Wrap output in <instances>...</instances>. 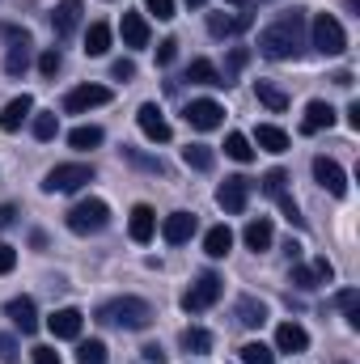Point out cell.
Returning <instances> with one entry per match:
<instances>
[{
  "label": "cell",
  "mask_w": 360,
  "mask_h": 364,
  "mask_svg": "<svg viewBox=\"0 0 360 364\" xmlns=\"http://www.w3.org/2000/svg\"><path fill=\"white\" fill-rule=\"evenodd\" d=\"M301 47H305V13H301V9L284 13L275 26H268V30L259 34V51H263L268 60H297Z\"/></svg>",
  "instance_id": "1"
},
{
  "label": "cell",
  "mask_w": 360,
  "mask_h": 364,
  "mask_svg": "<svg viewBox=\"0 0 360 364\" xmlns=\"http://www.w3.org/2000/svg\"><path fill=\"white\" fill-rule=\"evenodd\" d=\"M153 305L140 301V296H115L97 309V322L102 326H119V331H149L153 326Z\"/></svg>",
  "instance_id": "2"
},
{
  "label": "cell",
  "mask_w": 360,
  "mask_h": 364,
  "mask_svg": "<svg viewBox=\"0 0 360 364\" xmlns=\"http://www.w3.org/2000/svg\"><path fill=\"white\" fill-rule=\"evenodd\" d=\"M106 225H110V208H106L102 199H81V203H73V208H68V229H73L77 237L102 233Z\"/></svg>",
  "instance_id": "3"
},
{
  "label": "cell",
  "mask_w": 360,
  "mask_h": 364,
  "mask_svg": "<svg viewBox=\"0 0 360 364\" xmlns=\"http://www.w3.org/2000/svg\"><path fill=\"white\" fill-rule=\"evenodd\" d=\"M221 292H225V279L216 272H203L186 292H182V309H186V314H203V309H212V305L221 301Z\"/></svg>",
  "instance_id": "4"
},
{
  "label": "cell",
  "mask_w": 360,
  "mask_h": 364,
  "mask_svg": "<svg viewBox=\"0 0 360 364\" xmlns=\"http://www.w3.org/2000/svg\"><path fill=\"white\" fill-rule=\"evenodd\" d=\"M85 182H93V166H85V161H68V166L47 170L43 191H47V195H68V191H81Z\"/></svg>",
  "instance_id": "5"
},
{
  "label": "cell",
  "mask_w": 360,
  "mask_h": 364,
  "mask_svg": "<svg viewBox=\"0 0 360 364\" xmlns=\"http://www.w3.org/2000/svg\"><path fill=\"white\" fill-rule=\"evenodd\" d=\"M309 38H314V47H318L322 55H344V51H348V34H344V26H339L331 13H318V17L309 21Z\"/></svg>",
  "instance_id": "6"
},
{
  "label": "cell",
  "mask_w": 360,
  "mask_h": 364,
  "mask_svg": "<svg viewBox=\"0 0 360 364\" xmlns=\"http://www.w3.org/2000/svg\"><path fill=\"white\" fill-rule=\"evenodd\" d=\"M250 186H255L250 178L233 174V178H225L221 186H216V203H221L229 216H242V212H246V203H250Z\"/></svg>",
  "instance_id": "7"
},
{
  "label": "cell",
  "mask_w": 360,
  "mask_h": 364,
  "mask_svg": "<svg viewBox=\"0 0 360 364\" xmlns=\"http://www.w3.org/2000/svg\"><path fill=\"white\" fill-rule=\"evenodd\" d=\"M136 123H140V132H144L153 144H166V140L174 136V127H170V119L162 114V106H157V102H144V106L136 110Z\"/></svg>",
  "instance_id": "8"
},
{
  "label": "cell",
  "mask_w": 360,
  "mask_h": 364,
  "mask_svg": "<svg viewBox=\"0 0 360 364\" xmlns=\"http://www.w3.org/2000/svg\"><path fill=\"white\" fill-rule=\"evenodd\" d=\"M115 93L106 90V85H77V90H68V97H64V110L68 114H90L93 106H106Z\"/></svg>",
  "instance_id": "9"
},
{
  "label": "cell",
  "mask_w": 360,
  "mask_h": 364,
  "mask_svg": "<svg viewBox=\"0 0 360 364\" xmlns=\"http://www.w3.org/2000/svg\"><path fill=\"white\" fill-rule=\"evenodd\" d=\"M186 123H191L195 132H212V127H221V123H225V106H221V102H212V97H199V102H191V106H186Z\"/></svg>",
  "instance_id": "10"
},
{
  "label": "cell",
  "mask_w": 360,
  "mask_h": 364,
  "mask_svg": "<svg viewBox=\"0 0 360 364\" xmlns=\"http://www.w3.org/2000/svg\"><path fill=\"white\" fill-rule=\"evenodd\" d=\"M314 178L322 191H331L335 199H344L348 195V174H344V166L339 161H331V157H314Z\"/></svg>",
  "instance_id": "11"
},
{
  "label": "cell",
  "mask_w": 360,
  "mask_h": 364,
  "mask_svg": "<svg viewBox=\"0 0 360 364\" xmlns=\"http://www.w3.org/2000/svg\"><path fill=\"white\" fill-rule=\"evenodd\" d=\"M4 34L13 38L9 55H4V73H9V77H21V73L30 68V34H26V30H13V26H4Z\"/></svg>",
  "instance_id": "12"
},
{
  "label": "cell",
  "mask_w": 360,
  "mask_h": 364,
  "mask_svg": "<svg viewBox=\"0 0 360 364\" xmlns=\"http://www.w3.org/2000/svg\"><path fill=\"white\" fill-rule=\"evenodd\" d=\"M327 127H335V106L331 102H309L305 119H301V136H318Z\"/></svg>",
  "instance_id": "13"
},
{
  "label": "cell",
  "mask_w": 360,
  "mask_h": 364,
  "mask_svg": "<svg viewBox=\"0 0 360 364\" xmlns=\"http://www.w3.org/2000/svg\"><path fill=\"white\" fill-rule=\"evenodd\" d=\"M4 314L13 318V326H17L21 335H34V331H38V309H34L30 296H13V301L4 305Z\"/></svg>",
  "instance_id": "14"
},
{
  "label": "cell",
  "mask_w": 360,
  "mask_h": 364,
  "mask_svg": "<svg viewBox=\"0 0 360 364\" xmlns=\"http://www.w3.org/2000/svg\"><path fill=\"white\" fill-rule=\"evenodd\" d=\"M81 322H85L81 309L68 305V309H55V314L47 318V331H51L55 339H81Z\"/></svg>",
  "instance_id": "15"
},
{
  "label": "cell",
  "mask_w": 360,
  "mask_h": 364,
  "mask_svg": "<svg viewBox=\"0 0 360 364\" xmlns=\"http://www.w3.org/2000/svg\"><path fill=\"white\" fill-rule=\"evenodd\" d=\"M162 237H166L170 246L191 242V237H195V216H191V212H170V216L162 220Z\"/></svg>",
  "instance_id": "16"
},
{
  "label": "cell",
  "mask_w": 360,
  "mask_h": 364,
  "mask_svg": "<svg viewBox=\"0 0 360 364\" xmlns=\"http://www.w3.org/2000/svg\"><path fill=\"white\" fill-rule=\"evenodd\" d=\"M127 233H132V242H149L153 233H157V212L149 208V203H136L132 208V220H127Z\"/></svg>",
  "instance_id": "17"
},
{
  "label": "cell",
  "mask_w": 360,
  "mask_h": 364,
  "mask_svg": "<svg viewBox=\"0 0 360 364\" xmlns=\"http://www.w3.org/2000/svg\"><path fill=\"white\" fill-rule=\"evenodd\" d=\"M30 114H34V97H30V93L13 97V102H9V106L0 110V132H17V127H21V123L30 119Z\"/></svg>",
  "instance_id": "18"
},
{
  "label": "cell",
  "mask_w": 360,
  "mask_h": 364,
  "mask_svg": "<svg viewBox=\"0 0 360 364\" xmlns=\"http://www.w3.org/2000/svg\"><path fill=\"white\" fill-rule=\"evenodd\" d=\"M51 26H55V38H68L81 26V0H60L51 13Z\"/></svg>",
  "instance_id": "19"
},
{
  "label": "cell",
  "mask_w": 360,
  "mask_h": 364,
  "mask_svg": "<svg viewBox=\"0 0 360 364\" xmlns=\"http://www.w3.org/2000/svg\"><path fill=\"white\" fill-rule=\"evenodd\" d=\"M305 348H309L305 326H297V322H280L275 326V352H305Z\"/></svg>",
  "instance_id": "20"
},
{
  "label": "cell",
  "mask_w": 360,
  "mask_h": 364,
  "mask_svg": "<svg viewBox=\"0 0 360 364\" xmlns=\"http://www.w3.org/2000/svg\"><path fill=\"white\" fill-rule=\"evenodd\" d=\"M123 43L127 47H149V21H144V13H123Z\"/></svg>",
  "instance_id": "21"
},
{
  "label": "cell",
  "mask_w": 360,
  "mask_h": 364,
  "mask_svg": "<svg viewBox=\"0 0 360 364\" xmlns=\"http://www.w3.org/2000/svg\"><path fill=\"white\" fill-rule=\"evenodd\" d=\"M250 26V13H238V17H229V13H208V30L216 34V38H225V34H233V30H246Z\"/></svg>",
  "instance_id": "22"
},
{
  "label": "cell",
  "mask_w": 360,
  "mask_h": 364,
  "mask_svg": "<svg viewBox=\"0 0 360 364\" xmlns=\"http://www.w3.org/2000/svg\"><path fill=\"white\" fill-rule=\"evenodd\" d=\"M238 322L250 326V331H259V326L268 322V305L255 301V296H242V301H238Z\"/></svg>",
  "instance_id": "23"
},
{
  "label": "cell",
  "mask_w": 360,
  "mask_h": 364,
  "mask_svg": "<svg viewBox=\"0 0 360 364\" xmlns=\"http://www.w3.org/2000/svg\"><path fill=\"white\" fill-rule=\"evenodd\" d=\"M229 246H233V233H229L225 225H216V229L203 233V250H208V259H225Z\"/></svg>",
  "instance_id": "24"
},
{
  "label": "cell",
  "mask_w": 360,
  "mask_h": 364,
  "mask_svg": "<svg viewBox=\"0 0 360 364\" xmlns=\"http://www.w3.org/2000/svg\"><path fill=\"white\" fill-rule=\"evenodd\" d=\"M242 237H246V246H250L255 255H263V250L271 246V220H268V216H259V220H250Z\"/></svg>",
  "instance_id": "25"
},
{
  "label": "cell",
  "mask_w": 360,
  "mask_h": 364,
  "mask_svg": "<svg viewBox=\"0 0 360 364\" xmlns=\"http://www.w3.org/2000/svg\"><path fill=\"white\" fill-rule=\"evenodd\" d=\"M255 144L268 149V153H284V149H288V132H280V127H271V123H259V127H255Z\"/></svg>",
  "instance_id": "26"
},
{
  "label": "cell",
  "mask_w": 360,
  "mask_h": 364,
  "mask_svg": "<svg viewBox=\"0 0 360 364\" xmlns=\"http://www.w3.org/2000/svg\"><path fill=\"white\" fill-rule=\"evenodd\" d=\"M186 81H191V85H225L212 60H191V68H186Z\"/></svg>",
  "instance_id": "27"
},
{
  "label": "cell",
  "mask_w": 360,
  "mask_h": 364,
  "mask_svg": "<svg viewBox=\"0 0 360 364\" xmlns=\"http://www.w3.org/2000/svg\"><path fill=\"white\" fill-rule=\"evenodd\" d=\"M182 352H191V356H208V352H212V335H208L203 326H186V331H182Z\"/></svg>",
  "instance_id": "28"
},
{
  "label": "cell",
  "mask_w": 360,
  "mask_h": 364,
  "mask_svg": "<svg viewBox=\"0 0 360 364\" xmlns=\"http://www.w3.org/2000/svg\"><path fill=\"white\" fill-rule=\"evenodd\" d=\"M110 51V26L106 21H93L85 30V55H106Z\"/></svg>",
  "instance_id": "29"
},
{
  "label": "cell",
  "mask_w": 360,
  "mask_h": 364,
  "mask_svg": "<svg viewBox=\"0 0 360 364\" xmlns=\"http://www.w3.org/2000/svg\"><path fill=\"white\" fill-rule=\"evenodd\" d=\"M255 97H259L268 110H275V114L288 110V93L280 90V85H271V81H259V85H255Z\"/></svg>",
  "instance_id": "30"
},
{
  "label": "cell",
  "mask_w": 360,
  "mask_h": 364,
  "mask_svg": "<svg viewBox=\"0 0 360 364\" xmlns=\"http://www.w3.org/2000/svg\"><path fill=\"white\" fill-rule=\"evenodd\" d=\"M225 157H233V161L246 166V161H255V149H250V140H246L242 132H229V136H225Z\"/></svg>",
  "instance_id": "31"
},
{
  "label": "cell",
  "mask_w": 360,
  "mask_h": 364,
  "mask_svg": "<svg viewBox=\"0 0 360 364\" xmlns=\"http://www.w3.org/2000/svg\"><path fill=\"white\" fill-rule=\"evenodd\" d=\"M182 161H186L191 170H212V166H216V153H212L208 144H186V149H182Z\"/></svg>",
  "instance_id": "32"
},
{
  "label": "cell",
  "mask_w": 360,
  "mask_h": 364,
  "mask_svg": "<svg viewBox=\"0 0 360 364\" xmlns=\"http://www.w3.org/2000/svg\"><path fill=\"white\" fill-rule=\"evenodd\" d=\"M68 144H73V149H81V153H85V149H97V144H102V127H93V123L73 127V132H68Z\"/></svg>",
  "instance_id": "33"
},
{
  "label": "cell",
  "mask_w": 360,
  "mask_h": 364,
  "mask_svg": "<svg viewBox=\"0 0 360 364\" xmlns=\"http://www.w3.org/2000/svg\"><path fill=\"white\" fill-rule=\"evenodd\" d=\"M242 364H275V348L268 343H259V339H250V343H242Z\"/></svg>",
  "instance_id": "34"
},
{
  "label": "cell",
  "mask_w": 360,
  "mask_h": 364,
  "mask_svg": "<svg viewBox=\"0 0 360 364\" xmlns=\"http://www.w3.org/2000/svg\"><path fill=\"white\" fill-rule=\"evenodd\" d=\"M246 64H250V51H246V47H233V51H229V60H225V73H221V81H225V85H233V77H238Z\"/></svg>",
  "instance_id": "35"
},
{
  "label": "cell",
  "mask_w": 360,
  "mask_h": 364,
  "mask_svg": "<svg viewBox=\"0 0 360 364\" xmlns=\"http://www.w3.org/2000/svg\"><path fill=\"white\" fill-rule=\"evenodd\" d=\"M77 364H106V343H102V339L77 343Z\"/></svg>",
  "instance_id": "36"
},
{
  "label": "cell",
  "mask_w": 360,
  "mask_h": 364,
  "mask_svg": "<svg viewBox=\"0 0 360 364\" xmlns=\"http://www.w3.org/2000/svg\"><path fill=\"white\" fill-rule=\"evenodd\" d=\"M55 132H60V119H55V110H43V114H34V140H55Z\"/></svg>",
  "instance_id": "37"
},
{
  "label": "cell",
  "mask_w": 360,
  "mask_h": 364,
  "mask_svg": "<svg viewBox=\"0 0 360 364\" xmlns=\"http://www.w3.org/2000/svg\"><path fill=\"white\" fill-rule=\"evenodd\" d=\"M288 284H297L301 292H309V288H318L322 279H318V272H314V267H292V275H288Z\"/></svg>",
  "instance_id": "38"
},
{
  "label": "cell",
  "mask_w": 360,
  "mask_h": 364,
  "mask_svg": "<svg viewBox=\"0 0 360 364\" xmlns=\"http://www.w3.org/2000/svg\"><path fill=\"white\" fill-rule=\"evenodd\" d=\"M60 64H64L60 47H51V51H43V55H38V73H43V77H55V73H60Z\"/></svg>",
  "instance_id": "39"
},
{
  "label": "cell",
  "mask_w": 360,
  "mask_h": 364,
  "mask_svg": "<svg viewBox=\"0 0 360 364\" xmlns=\"http://www.w3.org/2000/svg\"><path fill=\"white\" fill-rule=\"evenodd\" d=\"M275 203H280V212L288 216V225H297V229L305 225V220H301V208H297V199H292L288 191H284V195H275Z\"/></svg>",
  "instance_id": "40"
},
{
  "label": "cell",
  "mask_w": 360,
  "mask_h": 364,
  "mask_svg": "<svg viewBox=\"0 0 360 364\" xmlns=\"http://www.w3.org/2000/svg\"><path fill=\"white\" fill-rule=\"evenodd\" d=\"M284 186H288V174H284V170H268V174H263V191H268L271 199L284 195Z\"/></svg>",
  "instance_id": "41"
},
{
  "label": "cell",
  "mask_w": 360,
  "mask_h": 364,
  "mask_svg": "<svg viewBox=\"0 0 360 364\" xmlns=\"http://www.w3.org/2000/svg\"><path fill=\"white\" fill-rule=\"evenodd\" d=\"M144 9H149L157 21H170V17H174V0H144Z\"/></svg>",
  "instance_id": "42"
},
{
  "label": "cell",
  "mask_w": 360,
  "mask_h": 364,
  "mask_svg": "<svg viewBox=\"0 0 360 364\" xmlns=\"http://www.w3.org/2000/svg\"><path fill=\"white\" fill-rule=\"evenodd\" d=\"M110 77H115V81H132V77H136V64H132V60H115V64H110Z\"/></svg>",
  "instance_id": "43"
},
{
  "label": "cell",
  "mask_w": 360,
  "mask_h": 364,
  "mask_svg": "<svg viewBox=\"0 0 360 364\" xmlns=\"http://www.w3.org/2000/svg\"><path fill=\"white\" fill-rule=\"evenodd\" d=\"M13 267H17V250L9 242H0V275H9Z\"/></svg>",
  "instance_id": "44"
},
{
  "label": "cell",
  "mask_w": 360,
  "mask_h": 364,
  "mask_svg": "<svg viewBox=\"0 0 360 364\" xmlns=\"http://www.w3.org/2000/svg\"><path fill=\"white\" fill-rule=\"evenodd\" d=\"M174 55H179V43H174V38L157 43V64H174Z\"/></svg>",
  "instance_id": "45"
},
{
  "label": "cell",
  "mask_w": 360,
  "mask_h": 364,
  "mask_svg": "<svg viewBox=\"0 0 360 364\" xmlns=\"http://www.w3.org/2000/svg\"><path fill=\"white\" fill-rule=\"evenodd\" d=\"M30 356H34V364H64V360H60V352H55V348H34Z\"/></svg>",
  "instance_id": "46"
},
{
  "label": "cell",
  "mask_w": 360,
  "mask_h": 364,
  "mask_svg": "<svg viewBox=\"0 0 360 364\" xmlns=\"http://www.w3.org/2000/svg\"><path fill=\"white\" fill-rule=\"evenodd\" d=\"M140 356H144L149 364H162V360H166V352H162L157 343H149V348H140Z\"/></svg>",
  "instance_id": "47"
},
{
  "label": "cell",
  "mask_w": 360,
  "mask_h": 364,
  "mask_svg": "<svg viewBox=\"0 0 360 364\" xmlns=\"http://www.w3.org/2000/svg\"><path fill=\"white\" fill-rule=\"evenodd\" d=\"M314 272H318V279H322V284H331V279H335V267H331L327 259H318V263H314Z\"/></svg>",
  "instance_id": "48"
},
{
  "label": "cell",
  "mask_w": 360,
  "mask_h": 364,
  "mask_svg": "<svg viewBox=\"0 0 360 364\" xmlns=\"http://www.w3.org/2000/svg\"><path fill=\"white\" fill-rule=\"evenodd\" d=\"M13 220H17V208L13 203H0V229H9Z\"/></svg>",
  "instance_id": "49"
},
{
  "label": "cell",
  "mask_w": 360,
  "mask_h": 364,
  "mask_svg": "<svg viewBox=\"0 0 360 364\" xmlns=\"http://www.w3.org/2000/svg\"><path fill=\"white\" fill-rule=\"evenodd\" d=\"M348 123H352V127H360V102H352V106H348Z\"/></svg>",
  "instance_id": "50"
},
{
  "label": "cell",
  "mask_w": 360,
  "mask_h": 364,
  "mask_svg": "<svg viewBox=\"0 0 360 364\" xmlns=\"http://www.w3.org/2000/svg\"><path fill=\"white\" fill-rule=\"evenodd\" d=\"M186 4H191V9H199V4H203V0H186Z\"/></svg>",
  "instance_id": "51"
},
{
  "label": "cell",
  "mask_w": 360,
  "mask_h": 364,
  "mask_svg": "<svg viewBox=\"0 0 360 364\" xmlns=\"http://www.w3.org/2000/svg\"><path fill=\"white\" fill-rule=\"evenodd\" d=\"M225 4H246V0H225Z\"/></svg>",
  "instance_id": "52"
},
{
  "label": "cell",
  "mask_w": 360,
  "mask_h": 364,
  "mask_svg": "<svg viewBox=\"0 0 360 364\" xmlns=\"http://www.w3.org/2000/svg\"><path fill=\"white\" fill-rule=\"evenodd\" d=\"M339 364H344V360H339Z\"/></svg>",
  "instance_id": "53"
}]
</instances>
